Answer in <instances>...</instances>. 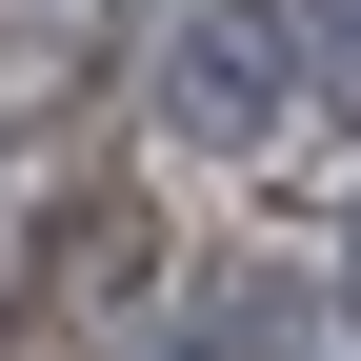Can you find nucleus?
Masks as SVG:
<instances>
[{
    "mask_svg": "<svg viewBox=\"0 0 361 361\" xmlns=\"http://www.w3.org/2000/svg\"><path fill=\"white\" fill-rule=\"evenodd\" d=\"M80 61H121V0H0V141L80 101Z\"/></svg>",
    "mask_w": 361,
    "mask_h": 361,
    "instance_id": "nucleus-2",
    "label": "nucleus"
},
{
    "mask_svg": "<svg viewBox=\"0 0 361 361\" xmlns=\"http://www.w3.org/2000/svg\"><path fill=\"white\" fill-rule=\"evenodd\" d=\"M141 361H301V341H281V301H261V281H221V301H180Z\"/></svg>",
    "mask_w": 361,
    "mask_h": 361,
    "instance_id": "nucleus-3",
    "label": "nucleus"
},
{
    "mask_svg": "<svg viewBox=\"0 0 361 361\" xmlns=\"http://www.w3.org/2000/svg\"><path fill=\"white\" fill-rule=\"evenodd\" d=\"M341 61H361V0H341Z\"/></svg>",
    "mask_w": 361,
    "mask_h": 361,
    "instance_id": "nucleus-4",
    "label": "nucleus"
},
{
    "mask_svg": "<svg viewBox=\"0 0 361 361\" xmlns=\"http://www.w3.org/2000/svg\"><path fill=\"white\" fill-rule=\"evenodd\" d=\"M341 281H361V221H341Z\"/></svg>",
    "mask_w": 361,
    "mask_h": 361,
    "instance_id": "nucleus-5",
    "label": "nucleus"
},
{
    "mask_svg": "<svg viewBox=\"0 0 361 361\" xmlns=\"http://www.w3.org/2000/svg\"><path fill=\"white\" fill-rule=\"evenodd\" d=\"M301 80H322V40H301L281 0H201V20H161V141L241 161V141L301 121Z\"/></svg>",
    "mask_w": 361,
    "mask_h": 361,
    "instance_id": "nucleus-1",
    "label": "nucleus"
}]
</instances>
